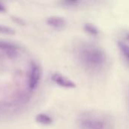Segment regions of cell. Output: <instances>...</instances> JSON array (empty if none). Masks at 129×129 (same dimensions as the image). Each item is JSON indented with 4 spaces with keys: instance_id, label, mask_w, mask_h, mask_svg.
I'll return each mask as SVG.
<instances>
[{
    "instance_id": "obj_2",
    "label": "cell",
    "mask_w": 129,
    "mask_h": 129,
    "mask_svg": "<svg viewBox=\"0 0 129 129\" xmlns=\"http://www.w3.org/2000/svg\"><path fill=\"white\" fill-rule=\"evenodd\" d=\"M78 125L80 129H113L112 119L101 113L85 111L78 117Z\"/></svg>"
},
{
    "instance_id": "obj_4",
    "label": "cell",
    "mask_w": 129,
    "mask_h": 129,
    "mask_svg": "<svg viewBox=\"0 0 129 129\" xmlns=\"http://www.w3.org/2000/svg\"><path fill=\"white\" fill-rule=\"evenodd\" d=\"M40 77H41V71L39 67L36 63H33L31 71H30L29 80V86L30 89L33 90L37 87L40 80Z\"/></svg>"
},
{
    "instance_id": "obj_5",
    "label": "cell",
    "mask_w": 129,
    "mask_h": 129,
    "mask_svg": "<svg viewBox=\"0 0 129 129\" xmlns=\"http://www.w3.org/2000/svg\"><path fill=\"white\" fill-rule=\"evenodd\" d=\"M47 23L50 26L54 28V29H62L66 26V20L62 17L58 16H52L48 18Z\"/></svg>"
},
{
    "instance_id": "obj_7",
    "label": "cell",
    "mask_w": 129,
    "mask_h": 129,
    "mask_svg": "<svg viewBox=\"0 0 129 129\" xmlns=\"http://www.w3.org/2000/svg\"><path fill=\"white\" fill-rule=\"evenodd\" d=\"M118 47L119 49L120 50L121 53L122 55L125 57V59L129 61V45L128 43L122 42V41H119L118 42Z\"/></svg>"
},
{
    "instance_id": "obj_6",
    "label": "cell",
    "mask_w": 129,
    "mask_h": 129,
    "mask_svg": "<svg viewBox=\"0 0 129 129\" xmlns=\"http://www.w3.org/2000/svg\"><path fill=\"white\" fill-rule=\"evenodd\" d=\"M83 29L86 33H88V34H90L91 36H98L99 33H100L98 28L95 25H94L92 23H87L84 24Z\"/></svg>"
},
{
    "instance_id": "obj_10",
    "label": "cell",
    "mask_w": 129,
    "mask_h": 129,
    "mask_svg": "<svg viewBox=\"0 0 129 129\" xmlns=\"http://www.w3.org/2000/svg\"><path fill=\"white\" fill-rule=\"evenodd\" d=\"M0 33L7 34V35H14L15 34V31L12 28L0 25Z\"/></svg>"
},
{
    "instance_id": "obj_3",
    "label": "cell",
    "mask_w": 129,
    "mask_h": 129,
    "mask_svg": "<svg viewBox=\"0 0 129 129\" xmlns=\"http://www.w3.org/2000/svg\"><path fill=\"white\" fill-rule=\"evenodd\" d=\"M51 80L56 83L57 85L65 88H75L76 87V82H74L73 80L69 79L68 77L58 73H55L51 76Z\"/></svg>"
},
{
    "instance_id": "obj_8",
    "label": "cell",
    "mask_w": 129,
    "mask_h": 129,
    "mask_svg": "<svg viewBox=\"0 0 129 129\" xmlns=\"http://www.w3.org/2000/svg\"><path fill=\"white\" fill-rule=\"evenodd\" d=\"M36 119L37 122L41 123L42 125H50L53 122V119L49 116L44 114V113H40V114L37 115Z\"/></svg>"
},
{
    "instance_id": "obj_1",
    "label": "cell",
    "mask_w": 129,
    "mask_h": 129,
    "mask_svg": "<svg viewBox=\"0 0 129 129\" xmlns=\"http://www.w3.org/2000/svg\"><path fill=\"white\" fill-rule=\"evenodd\" d=\"M76 57L82 67L91 73L100 72L107 62L105 51L99 45L89 42H81L78 45Z\"/></svg>"
},
{
    "instance_id": "obj_13",
    "label": "cell",
    "mask_w": 129,
    "mask_h": 129,
    "mask_svg": "<svg viewBox=\"0 0 129 129\" xmlns=\"http://www.w3.org/2000/svg\"><path fill=\"white\" fill-rule=\"evenodd\" d=\"M126 37H127V39L129 40V32H128V33H126Z\"/></svg>"
},
{
    "instance_id": "obj_9",
    "label": "cell",
    "mask_w": 129,
    "mask_h": 129,
    "mask_svg": "<svg viewBox=\"0 0 129 129\" xmlns=\"http://www.w3.org/2000/svg\"><path fill=\"white\" fill-rule=\"evenodd\" d=\"M0 48L1 49H5V50H14L17 49V46L12 43L7 42H2L0 41Z\"/></svg>"
},
{
    "instance_id": "obj_12",
    "label": "cell",
    "mask_w": 129,
    "mask_h": 129,
    "mask_svg": "<svg viewBox=\"0 0 129 129\" xmlns=\"http://www.w3.org/2000/svg\"><path fill=\"white\" fill-rule=\"evenodd\" d=\"M5 11V8H4V6L0 4V11Z\"/></svg>"
},
{
    "instance_id": "obj_11",
    "label": "cell",
    "mask_w": 129,
    "mask_h": 129,
    "mask_svg": "<svg viewBox=\"0 0 129 129\" xmlns=\"http://www.w3.org/2000/svg\"><path fill=\"white\" fill-rule=\"evenodd\" d=\"M64 4H66L67 5H72V6H74V5H76L79 3V1H77V0H70V1H64L63 2Z\"/></svg>"
}]
</instances>
